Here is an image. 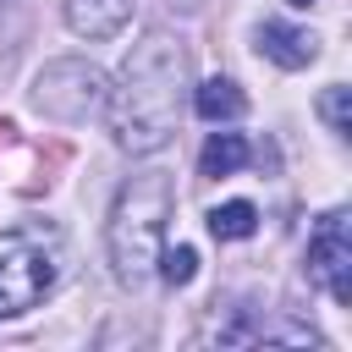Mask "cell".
Instances as JSON below:
<instances>
[{
    "mask_svg": "<svg viewBox=\"0 0 352 352\" xmlns=\"http://www.w3.org/2000/svg\"><path fill=\"white\" fill-rule=\"evenodd\" d=\"M248 165V138L242 132H209L204 154H198V170L204 176H236Z\"/></svg>",
    "mask_w": 352,
    "mask_h": 352,
    "instance_id": "9c48e42d",
    "label": "cell"
},
{
    "mask_svg": "<svg viewBox=\"0 0 352 352\" xmlns=\"http://www.w3.org/2000/svg\"><path fill=\"white\" fill-rule=\"evenodd\" d=\"M258 50H264L275 66L297 72V66H308V60L319 55V38L302 33V28H286V22H264V28H258Z\"/></svg>",
    "mask_w": 352,
    "mask_h": 352,
    "instance_id": "52a82bcc",
    "label": "cell"
},
{
    "mask_svg": "<svg viewBox=\"0 0 352 352\" xmlns=\"http://www.w3.org/2000/svg\"><path fill=\"white\" fill-rule=\"evenodd\" d=\"M319 116L330 121V132H352V88L330 82V88H324V99H319Z\"/></svg>",
    "mask_w": 352,
    "mask_h": 352,
    "instance_id": "7c38bea8",
    "label": "cell"
},
{
    "mask_svg": "<svg viewBox=\"0 0 352 352\" xmlns=\"http://www.w3.org/2000/svg\"><path fill=\"white\" fill-rule=\"evenodd\" d=\"M6 6H11V0H0V11H6Z\"/></svg>",
    "mask_w": 352,
    "mask_h": 352,
    "instance_id": "5bb4252c",
    "label": "cell"
},
{
    "mask_svg": "<svg viewBox=\"0 0 352 352\" xmlns=\"http://www.w3.org/2000/svg\"><path fill=\"white\" fill-rule=\"evenodd\" d=\"M187 44L170 28H154L132 44V55L121 60L116 82L104 88V121L116 148L126 154H154L176 138L182 126V99H187Z\"/></svg>",
    "mask_w": 352,
    "mask_h": 352,
    "instance_id": "6da1fadb",
    "label": "cell"
},
{
    "mask_svg": "<svg viewBox=\"0 0 352 352\" xmlns=\"http://www.w3.org/2000/svg\"><path fill=\"white\" fill-rule=\"evenodd\" d=\"M209 231H214L220 242H242V236H253V231H258V209H253L248 198L214 204V209H209Z\"/></svg>",
    "mask_w": 352,
    "mask_h": 352,
    "instance_id": "30bf717a",
    "label": "cell"
},
{
    "mask_svg": "<svg viewBox=\"0 0 352 352\" xmlns=\"http://www.w3.org/2000/svg\"><path fill=\"white\" fill-rule=\"evenodd\" d=\"M192 110H198L204 121H236V116L248 110V94H242L231 77H209V82L192 88Z\"/></svg>",
    "mask_w": 352,
    "mask_h": 352,
    "instance_id": "ba28073f",
    "label": "cell"
},
{
    "mask_svg": "<svg viewBox=\"0 0 352 352\" xmlns=\"http://www.w3.org/2000/svg\"><path fill=\"white\" fill-rule=\"evenodd\" d=\"M66 270V242L50 220H11L0 231V319H22L38 308Z\"/></svg>",
    "mask_w": 352,
    "mask_h": 352,
    "instance_id": "3957f363",
    "label": "cell"
},
{
    "mask_svg": "<svg viewBox=\"0 0 352 352\" xmlns=\"http://www.w3.org/2000/svg\"><path fill=\"white\" fill-rule=\"evenodd\" d=\"M154 264H160L165 286H187V280L198 275V253H192L187 242H182V248H160V258H154Z\"/></svg>",
    "mask_w": 352,
    "mask_h": 352,
    "instance_id": "8fae6325",
    "label": "cell"
},
{
    "mask_svg": "<svg viewBox=\"0 0 352 352\" xmlns=\"http://www.w3.org/2000/svg\"><path fill=\"white\" fill-rule=\"evenodd\" d=\"M308 280L319 292H330L341 308H352V231H346V214H324L308 236Z\"/></svg>",
    "mask_w": 352,
    "mask_h": 352,
    "instance_id": "5b68a950",
    "label": "cell"
},
{
    "mask_svg": "<svg viewBox=\"0 0 352 352\" xmlns=\"http://www.w3.org/2000/svg\"><path fill=\"white\" fill-rule=\"evenodd\" d=\"M138 0H60V16L77 38H116L132 22Z\"/></svg>",
    "mask_w": 352,
    "mask_h": 352,
    "instance_id": "8992f818",
    "label": "cell"
},
{
    "mask_svg": "<svg viewBox=\"0 0 352 352\" xmlns=\"http://www.w3.org/2000/svg\"><path fill=\"white\" fill-rule=\"evenodd\" d=\"M104 88H110V77L94 60L66 55L33 77V110L50 121H88L94 110H104Z\"/></svg>",
    "mask_w": 352,
    "mask_h": 352,
    "instance_id": "277c9868",
    "label": "cell"
},
{
    "mask_svg": "<svg viewBox=\"0 0 352 352\" xmlns=\"http://www.w3.org/2000/svg\"><path fill=\"white\" fill-rule=\"evenodd\" d=\"M292 6H314V0H292Z\"/></svg>",
    "mask_w": 352,
    "mask_h": 352,
    "instance_id": "4fadbf2b",
    "label": "cell"
},
{
    "mask_svg": "<svg viewBox=\"0 0 352 352\" xmlns=\"http://www.w3.org/2000/svg\"><path fill=\"white\" fill-rule=\"evenodd\" d=\"M170 214H176V182H170V170H138L116 192L104 242H110V264H116L121 286H143L154 275V258H160L165 231H170Z\"/></svg>",
    "mask_w": 352,
    "mask_h": 352,
    "instance_id": "7a4b0ae2",
    "label": "cell"
}]
</instances>
